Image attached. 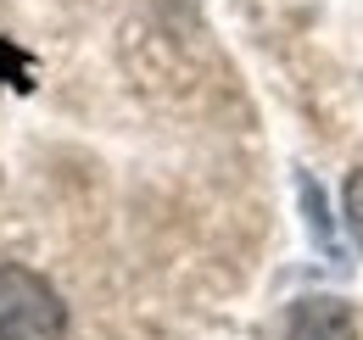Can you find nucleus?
Masks as SVG:
<instances>
[{
	"instance_id": "nucleus-1",
	"label": "nucleus",
	"mask_w": 363,
	"mask_h": 340,
	"mask_svg": "<svg viewBox=\"0 0 363 340\" xmlns=\"http://www.w3.org/2000/svg\"><path fill=\"white\" fill-rule=\"evenodd\" d=\"M67 307L23 262H0V340H62Z\"/></svg>"
},
{
	"instance_id": "nucleus-2",
	"label": "nucleus",
	"mask_w": 363,
	"mask_h": 340,
	"mask_svg": "<svg viewBox=\"0 0 363 340\" xmlns=\"http://www.w3.org/2000/svg\"><path fill=\"white\" fill-rule=\"evenodd\" d=\"M285 340H358V318H352L347 301H335V296H308L291 307Z\"/></svg>"
},
{
	"instance_id": "nucleus-3",
	"label": "nucleus",
	"mask_w": 363,
	"mask_h": 340,
	"mask_svg": "<svg viewBox=\"0 0 363 340\" xmlns=\"http://www.w3.org/2000/svg\"><path fill=\"white\" fill-rule=\"evenodd\" d=\"M341 207H347V229H352V240H358V251H363V168L347 173V184H341Z\"/></svg>"
}]
</instances>
